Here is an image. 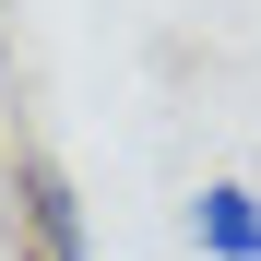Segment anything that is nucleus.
<instances>
[{
    "label": "nucleus",
    "instance_id": "obj_1",
    "mask_svg": "<svg viewBox=\"0 0 261 261\" xmlns=\"http://www.w3.org/2000/svg\"><path fill=\"white\" fill-rule=\"evenodd\" d=\"M190 238H202V261H261V190L249 178H202Z\"/></svg>",
    "mask_w": 261,
    "mask_h": 261
},
{
    "label": "nucleus",
    "instance_id": "obj_2",
    "mask_svg": "<svg viewBox=\"0 0 261 261\" xmlns=\"http://www.w3.org/2000/svg\"><path fill=\"white\" fill-rule=\"evenodd\" d=\"M24 238H36V261H83V202H71V178L48 154L24 166Z\"/></svg>",
    "mask_w": 261,
    "mask_h": 261
}]
</instances>
